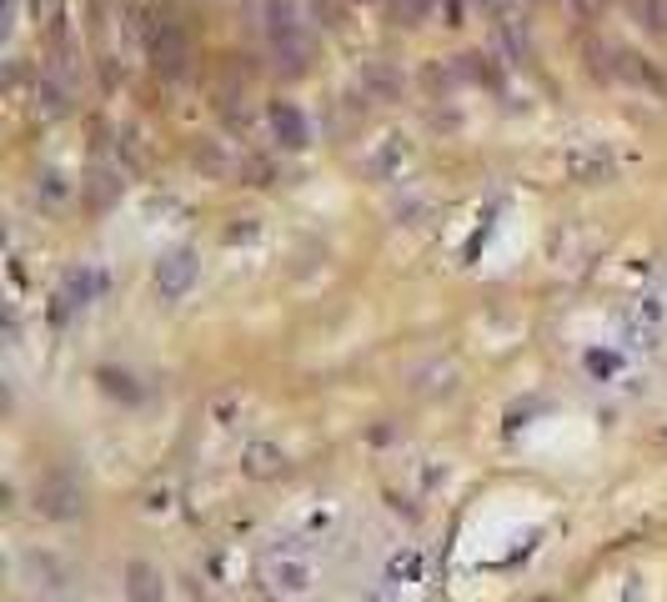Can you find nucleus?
Segmentation results:
<instances>
[{"mask_svg": "<svg viewBox=\"0 0 667 602\" xmlns=\"http://www.w3.org/2000/svg\"><path fill=\"white\" fill-rule=\"evenodd\" d=\"M261 36H266L276 66H286L291 76L306 71V61H311V36H306V26L296 21V11L286 6V0H271V6L261 11Z\"/></svg>", "mask_w": 667, "mask_h": 602, "instance_id": "nucleus-1", "label": "nucleus"}, {"mask_svg": "<svg viewBox=\"0 0 667 602\" xmlns=\"http://www.w3.org/2000/svg\"><path fill=\"white\" fill-rule=\"evenodd\" d=\"M156 66H166L171 76H181V66H186V36L171 21H161V31H156Z\"/></svg>", "mask_w": 667, "mask_h": 602, "instance_id": "nucleus-2", "label": "nucleus"}, {"mask_svg": "<svg viewBox=\"0 0 667 602\" xmlns=\"http://www.w3.org/2000/svg\"><path fill=\"white\" fill-rule=\"evenodd\" d=\"M271 121H276V136H281L286 146H301V141H306V121L296 116V106H276Z\"/></svg>", "mask_w": 667, "mask_h": 602, "instance_id": "nucleus-3", "label": "nucleus"}, {"mask_svg": "<svg viewBox=\"0 0 667 602\" xmlns=\"http://www.w3.org/2000/svg\"><path fill=\"white\" fill-rule=\"evenodd\" d=\"M637 11L652 16V31H667V0H637Z\"/></svg>", "mask_w": 667, "mask_h": 602, "instance_id": "nucleus-4", "label": "nucleus"}]
</instances>
